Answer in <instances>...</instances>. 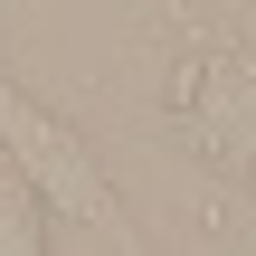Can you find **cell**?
<instances>
[{"instance_id": "obj_1", "label": "cell", "mask_w": 256, "mask_h": 256, "mask_svg": "<svg viewBox=\"0 0 256 256\" xmlns=\"http://www.w3.org/2000/svg\"><path fill=\"white\" fill-rule=\"evenodd\" d=\"M162 114L180 124V142L200 152V162H218L228 180H247L256 190V38H209V48H190L180 66H171V86H162Z\"/></svg>"}]
</instances>
